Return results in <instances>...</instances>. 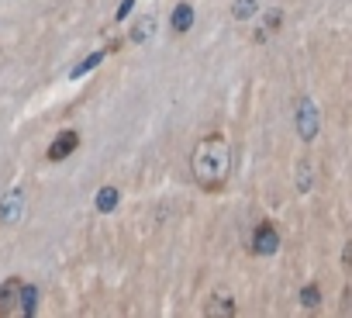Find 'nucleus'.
<instances>
[{
    "instance_id": "nucleus-10",
    "label": "nucleus",
    "mask_w": 352,
    "mask_h": 318,
    "mask_svg": "<svg viewBox=\"0 0 352 318\" xmlns=\"http://www.w3.org/2000/svg\"><path fill=\"white\" fill-rule=\"evenodd\" d=\"M148 32H152V21L145 18V21H142V25L135 28V35H131V39H135V42H142V39H148Z\"/></svg>"
},
{
    "instance_id": "nucleus-9",
    "label": "nucleus",
    "mask_w": 352,
    "mask_h": 318,
    "mask_svg": "<svg viewBox=\"0 0 352 318\" xmlns=\"http://www.w3.org/2000/svg\"><path fill=\"white\" fill-rule=\"evenodd\" d=\"M252 8H256L252 0H239V4H235V18H249V14H252Z\"/></svg>"
},
{
    "instance_id": "nucleus-1",
    "label": "nucleus",
    "mask_w": 352,
    "mask_h": 318,
    "mask_svg": "<svg viewBox=\"0 0 352 318\" xmlns=\"http://www.w3.org/2000/svg\"><path fill=\"white\" fill-rule=\"evenodd\" d=\"M190 170L204 191H221L228 180V142L221 135H208L197 142Z\"/></svg>"
},
{
    "instance_id": "nucleus-5",
    "label": "nucleus",
    "mask_w": 352,
    "mask_h": 318,
    "mask_svg": "<svg viewBox=\"0 0 352 318\" xmlns=\"http://www.w3.org/2000/svg\"><path fill=\"white\" fill-rule=\"evenodd\" d=\"M314 131H318V111L304 100V104H300V135L311 142V138H314Z\"/></svg>"
},
{
    "instance_id": "nucleus-8",
    "label": "nucleus",
    "mask_w": 352,
    "mask_h": 318,
    "mask_svg": "<svg viewBox=\"0 0 352 318\" xmlns=\"http://www.w3.org/2000/svg\"><path fill=\"white\" fill-rule=\"evenodd\" d=\"M211 311H218V315H235V308H232V301H228V297L211 301Z\"/></svg>"
},
{
    "instance_id": "nucleus-11",
    "label": "nucleus",
    "mask_w": 352,
    "mask_h": 318,
    "mask_svg": "<svg viewBox=\"0 0 352 318\" xmlns=\"http://www.w3.org/2000/svg\"><path fill=\"white\" fill-rule=\"evenodd\" d=\"M304 304H307V308L318 304V287H304Z\"/></svg>"
},
{
    "instance_id": "nucleus-4",
    "label": "nucleus",
    "mask_w": 352,
    "mask_h": 318,
    "mask_svg": "<svg viewBox=\"0 0 352 318\" xmlns=\"http://www.w3.org/2000/svg\"><path fill=\"white\" fill-rule=\"evenodd\" d=\"M76 145H80V135L76 131H59L56 142L49 145V159H52V163H63L69 152H76Z\"/></svg>"
},
{
    "instance_id": "nucleus-2",
    "label": "nucleus",
    "mask_w": 352,
    "mask_h": 318,
    "mask_svg": "<svg viewBox=\"0 0 352 318\" xmlns=\"http://www.w3.org/2000/svg\"><path fill=\"white\" fill-rule=\"evenodd\" d=\"M276 249H280V235H276V229H273L270 222H259L256 232H252V253L270 256V253H276Z\"/></svg>"
},
{
    "instance_id": "nucleus-3",
    "label": "nucleus",
    "mask_w": 352,
    "mask_h": 318,
    "mask_svg": "<svg viewBox=\"0 0 352 318\" xmlns=\"http://www.w3.org/2000/svg\"><path fill=\"white\" fill-rule=\"evenodd\" d=\"M21 284H25L21 277H8V284L0 287V318L18 311V294H21Z\"/></svg>"
},
{
    "instance_id": "nucleus-6",
    "label": "nucleus",
    "mask_w": 352,
    "mask_h": 318,
    "mask_svg": "<svg viewBox=\"0 0 352 318\" xmlns=\"http://www.w3.org/2000/svg\"><path fill=\"white\" fill-rule=\"evenodd\" d=\"M190 21H194V11H190L187 4H180V8L173 11V32H187Z\"/></svg>"
},
{
    "instance_id": "nucleus-7",
    "label": "nucleus",
    "mask_w": 352,
    "mask_h": 318,
    "mask_svg": "<svg viewBox=\"0 0 352 318\" xmlns=\"http://www.w3.org/2000/svg\"><path fill=\"white\" fill-rule=\"evenodd\" d=\"M114 201H118V191H114V187H104V191H100V198H97V208H100V211H111V208H114Z\"/></svg>"
}]
</instances>
